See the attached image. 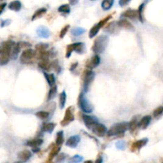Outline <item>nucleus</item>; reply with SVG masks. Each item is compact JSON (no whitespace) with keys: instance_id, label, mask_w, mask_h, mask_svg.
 I'll list each match as a JSON object with an SVG mask.
<instances>
[{"instance_id":"1","label":"nucleus","mask_w":163,"mask_h":163,"mask_svg":"<svg viewBox=\"0 0 163 163\" xmlns=\"http://www.w3.org/2000/svg\"><path fill=\"white\" fill-rule=\"evenodd\" d=\"M109 42V38L106 35H100L95 38L92 47V50L96 55L101 54L105 51Z\"/></svg>"},{"instance_id":"2","label":"nucleus","mask_w":163,"mask_h":163,"mask_svg":"<svg viewBox=\"0 0 163 163\" xmlns=\"http://www.w3.org/2000/svg\"><path fill=\"white\" fill-rule=\"evenodd\" d=\"M127 129H129V122H119L110 127V129L107 131L106 134L110 137V136L119 135V134H121V133L126 131Z\"/></svg>"},{"instance_id":"3","label":"nucleus","mask_w":163,"mask_h":163,"mask_svg":"<svg viewBox=\"0 0 163 163\" xmlns=\"http://www.w3.org/2000/svg\"><path fill=\"white\" fill-rule=\"evenodd\" d=\"M35 56H36V51L30 48H27L21 54L20 62L23 64H30L33 62Z\"/></svg>"},{"instance_id":"4","label":"nucleus","mask_w":163,"mask_h":163,"mask_svg":"<svg viewBox=\"0 0 163 163\" xmlns=\"http://www.w3.org/2000/svg\"><path fill=\"white\" fill-rule=\"evenodd\" d=\"M86 50V47L83 42H75V43H72V44L69 45L66 47V57L70 58L72 52L75 51L78 54H83Z\"/></svg>"},{"instance_id":"5","label":"nucleus","mask_w":163,"mask_h":163,"mask_svg":"<svg viewBox=\"0 0 163 163\" xmlns=\"http://www.w3.org/2000/svg\"><path fill=\"white\" fill-rule=\"evenodd\" d=\"M79 106L81 108V110H83V112L87 113V114H89L93 111L94 107L93 106L91 105L90 102H89V100L87 99L86 96H85L84 94H80V95L79 97Z\"/></svg>"},{"instance_id":"6","label":"nucleus","mask_w":163,"mask_h":163,"mask_svg":"<svg viewBox=\"0 0 163 163\" xmlns=\"http://www.w3.org/2000/svg\"><path fill=\"white\" fill-rule=\"evenodd\" d=\"M95 78V74L92 70H87L84 74L83 77V90L87 92L89 90L90 85L93 83L94 79Z\"/></svg>"},{"instance_id":"7","label":"nucleus","mask_w":163,"mask_h":163,"mask_svg":"<svg viewBox=\"0 0 163 163\" xmlns=\"http://www.w3.org/2000/svg\"><path fill=\"white\" fill-rule=\"evenodd\" d=\"M110 19H111V15H109V16L106 17L104 19L101 20L98 23H97L96 25L94 26L93 27L90 29V33H89L90 38H94V36L97 35V34L98 33L100 29H101L102 27H104V26L106 25V24L107 23V22H108Z\"/></svg>"},{"instance_id":"8","label":"nucleus","mask_w":163,"mask_h":163,"mask_svg":"<svg viewBox=\"0 0 163 163\" xmlns=\"http://www.w3.org/2000/svg\"><path fill=\"white\" fill-rule=\"evenodd\" d=\"M74 108L73 106H70V107H69V108L66 110L65 116H64L63 119H62L61 122V125L62 126H67L68 124H70L71 122L74 121Z\"/></svg>"},{"instance_id":"9","label":"nucleus","mask_w":163,"mask_h":163,"mask_svg":"<svg viewBox=\"0 0 163 163\" xmlns=\"http://www.w3.org/2000/svg\"><path fill=\"white\" fill-rule=\"evenodd\" d=\"M90 129L97 137H103V136L106 135L107 133V131H108L107 129H106V127L103 124H101V123L98 122L94 124Z\"/></svg>"},{"instance_id":"10","label":"nucleus","mask_w":163,"mask_h":163,"mask_svg":"<svg viewBox=\"0 0 163 163\" xmlns=\"http://www.w3.org/2000/svg\"><path fill=\"white\" fill-rule=\"evenodd\" d=\"M100 62H101V58H100L99 55H94L93 57L91 58L89 61H87V64H86V66H87V68L90 69V70H92V69L97 67V66L99 65Z\"/></svg>"},{"instance_id":"11","label":"nucleus","mask_w":163,"mask_h":163,"mask_svg":"<svg viewBox=\"0 0 163 163\" xmlns=\"http://www.w3.org/2000/svg\"><path fill=\"white\" fill-rule=\"evenodd\" d=\"M83 122H84L86 126H87L88 129H91L92 126L97 122V120L96 119V118H94V117L93 116H90V115H83Z\"/></svg>"},{"instance_id":"12","label":"nucleus","mask_w":163,"mask_h":163,"mask_svg":"<svg viewBox=\"0 0 163 163\" xmlns=\"http://www.w3.org/2000/svg\"><path fill=\"white\" fill-rule=\"evenodd\" d=\"M79 142H80V137L79 135H74L66 140V145L70 148H75L79 145Z\"/></svg>"},{"instance_id":"13","label":"nucleus","mask_w":163,"mask_h":163,"mask_svg":"<svg viewBox=\"0 0 163 163\" xmlns=\"http://www.w3.org/2000/svg\"><path fill=\"white\" fill-rule=\"evenodd\" d=\"M31 152L30 151L24 150V151L19 152V154H18V158L20 160L21 162H27L31 158Z\"/></svg>"},{"instance_id":"14","label":"nucleus","mask_w":163,"mask_h":163,"mask_svg":"<svg viewBox=\"0 0 163 163\" xmlns=\"http://www.w3.org/2000/svg\"><path fill=\"white\" fill-rule=\"evenodd\" d=\"M151 122V116L150 115H146V116L142 117V119H140V121L138 122V128L142 129H146L149 126Z\"/></svg>"},{"instance_id":"15","label":"nucleus","mask_w":163,"mask_h":163,"mask_svg":"<svg viewBox=\"0 0 163 163\" xmlns=\"http://www.w3.org/2000/svg\"><path fill=\"white\" fill-rule=\"evenodd\" d=\"M38 66L42 70H50L52 68L51 66V62L48 58H44L41 59L40 62H38Z\"/></svg>"},{"instance_id":"16","label":"nucleus","mask_w":163,"mask_h":163,"mask_svg":"<svg viewBox=\"0 0 163 163\" xmlns=\"http://www.w3.org/2000/svg\"><path fill=\"white\" fill-rule=\"evenodd\" d=\"M37 34L41 38H47L50 36V30L46 27H40L37 29Z\"/></svg>"},{"instance_id":"17","label":"nucleus","mask_w":163,"mask_h":163,"mask_svg":"<svg viewBox=\"0 0 163 163\" xmlns=\"http://www.w3.org/2000/svg\"><path fill=\"white\" fill-rule=\"evenodd\" d=\"M148 142V139L147 138H143V139L138 140L137 142H135L132 145V151H134V150H140L141 148H142L143 146H146Z\"/></svg>"},{"instance_id":"18","label":"nucleus","mask_w":163,"mask_h":163,"mask_svg":"<svg viewBox=\"0 0 163 163\" xmlns=\"http://www.w3.org/2000/svg\"><path fill=\"white\" fill-rule=\"evenodd\" d=\"M42 143H43V140L41 139V138H34V139L29 140L27 142V145L32 147V148L39 147Z\"/></svg>"},{"instance_id":"19","label":"nucleus","mask_w":163,"mask_h":163,"mask_svg":"<svg viewBox=\"0 0 163 163\" xmlns=\"http://www.w3.org/2000/svg\"><path fill=\"white\" fill-rule=\"evenodd\" d=\"M122 16L124 18H129V19H134L136 18H138V11H135V10L129 9V10L126 11L125 12H123Z\"/></svg>"},{"instance_id":"20","label":"nucleus","mask_w":163,"mask_h":163,"mask_svg":"<svg viewBox=\"0 0 163 163\" xmlns=\"http://www.w3.org/2000/svg\"><path fill=\"white\" fill-rule=\"evenodd\" d=\"M8 8L11 11H19L22 8V3L19 0H15L10 2V4L8 5Z\"/></svg>"},{"instance_id":"21","label":"nucleus","mask_w":163,"mask_h":163,"mask_svg":"<svg viewBox=\"0 0 163 163\" xmlns=\"http://www.w3.org/2000/svg\"><path fill=\"white\" fill-rule=\"evenodd\" d=\"M119 27H120L119 26L118 23H109L108 25L106 26V31L110 33V34H114V33H115V32L119 30Z\"/></svg>"},{"instance_id":"22","label":"nucleus","mask_w":163,"mask_h":163,"mask_svg":"<svg viewBox=\"0 0 163 163\" xmlns=\"http://www.w3.org/2000/svg\"><path fill=\"white\" fill-rule=\"evenodd\" d=\"M46 13H47V9L44 8V7H42V8H39L38 10H37V11L34 13V15H33V16H32L31 20L32 21H34V20H35V19H40V18L42 17V16H43Z\"/></svg>"},{"instance_id":"23","label":"nucleus","mask_w":163,"mask_h":163,"mask_svg":"<svg viewBox=\"0 0 163 163\" xmlns=\"http://www.w3.org/2000/svg\"><path fill=\"white\" fill-rule=\"evenodd\" d=\"M118 24L120 27L125 28L126 30H133V27L132 26V24L127 21L126 19H122L118 22Z\"/></svg>"},{"instance_id":"24","label":"nucleus","mask_w":163,"mask_h":163,"mask_svg":"<svg viewBox=\"0 0 163 163\" xmlns=\"http://www.w3.org/2000/svg\"><path fill=\"white\" fill-rule=\"evenodd\" d=\"M138 128V121L137 120V117H134L133 119H132V120L129 122V131L133 133V132L135 131L136 129Z\"/></svg>"},{"instance_id":"25","label":"nucleus","mask_w":163,"mask_h":163,"mask_svg":"<svg viewBox=\"0 0 163 163\" xmlns=\"http://www.w3.org/2000/svg\"><path fill=\"white\" fill-rule=\"evenodd\" d=\"M55 123H45L43 124L42 126V130L43 132H47V133H51V132L53 131L54 129H55Z\"/></svg>"},{"instance_id":"26","label":"nucleus","mask_w":163,"mask_h":163,"mask_svg":"<svg viewBox=\"0 0 163 163\" xmlns=\"http://www.w3.org/2000/svg\"><path fill=\"white\" fill-rule=\"evenodd\" d=\"M115 0H102V8L104 11H108L114 5Z\"/></svg>"},{"instance_id":"27","label":"nucleus","mask_w":163,"mask_h":163,"mask_svg":"<svg viewBox=\"0 0 163 163\" xmlns=\"http://www.w3.org/2000/svg\"><path fill=\"white\" fill-rule=\"evenodd\" d=\"M57 91H58V89H57V86H56V85H54V86L51 87V89H50V90H49L48 96H47V100H48V101H51V100L53 99L54 97L56 96Z\"/></svg>"},{"instance_id":"28","label":"nucleus","mask_w":163,"mask_h":163,"mask_svg":"<svg viewBox=\"0 0 163 163\" xmlns=\"http://www.w3.org/2000/svg\"><path fill=\"white\" fill-rule=\"evenodd\" d=\"M11 58V55H9V54H0V65L3 66V65L7 64Z\"/></svg>"},{"instance_id":"29","label":"nucleus","mask_w":163,"mask_h":163,"mask_svg":"<svg viewBox=\"0 0 163 163\" xmlns=\"http://www.w3.org/2000/svg\"><path fill=\"white\" fill-rule=\"evenodd\" d=\"M64 142V136L63 132L59 131L57 133L56 135V139H55V144L58 146H61Z\"/></svg>"},{"instance_id":"30","label":"nucleus","mask_w":163,"mask_h":163,"mask_svg":"<svg viewBox=\"0 0 163 163\" xmlns=\"http://www.w3.org/2000/svg\"><path fill=\"white\" fill-rule=\"evenodd\" d=\"M45 78L47 79V82L50 87H52L54 85H55V77L53 74H47V73H44Z\"/></svg>"},{"instance_id":"31","label":"nucleus","mask_w":163,"mask_h":163,"mask_svg":"<svg viewBox=\"0 0 163 163\" xmlns=\"http://www.w3.org/2000/svg\"><path fill=\"white\" fill-rule=\"evenodd\" d=\"M60 151V146H54L53 149L51 150V151L50 152V154H49V160H52L55 157H56L58 154V152Z\"/></svg>"},{"instance_id":"32","label":"nucleus","mask_w":163,"mask_h":163,"mask_svg":"<svg viewBox=\"0 0 163 163\" xmlns=\"http://www.w3.org/2000/svg\"><path fill=\"white\" fill-rule=\"evenodd\" d=\"M66 94L65 91H62L61 94H60L59 96V106L60 108L62 109L65 106V104H66Z\"/></svg>"},{"instance_id":"33","label":"nucleus","mask_w":163,"mask_h":163,"mask_svg":"<svg viewBox=\"0 0 163 163\" xmlns=\"http://www.w3.org/2000/svg\"><path fill=\"white\" fill-rule=\"evenodd\" d=\"M49 48V45L47 43H38L35 46V50L38 52H43V51H47V49Z\"/></svg>"},{"instance_id":"34","label":"nucleus","mask_w":163,"mask_h":163,"mask_svg":"<svg viewBox=\"0 0 163 163\" xmlns=\"http://www.w3.org/2000/svg\"><path fill=\"white\" fill-rule=\"evenodd\" d=\"M58 12L63 13V14H69L70 11V7L68 4L61 5L58 9Z\"/></svg>"},{"instance_id":"35","label":"nucleus","mask_w":163,"mask_h":163,"mask_svg":"<svg viewBox=\"0 0 163 163\" xmlns=\"http://www.w3.org/2000/svg\"><path fill=\"white\" fill-rule=\"evenodd\" d=\"M86 30H85L84 28L82 27H75L74 29H72L71 30V34L74 36H79L81 34H83V33H85Z\"/></svg>"},{"instance_id":"36","label":"nucleus","mask_w":163,"mask_h":163,"mask_svg":"<svg viewBox=\"0 0 163 163\" xmlns=\"http://www.w3.org/2000/svg\"><path fill=\"white\" fill-rule=\"evenodd\" d=\"M36 117H38V119H48L49 116H50V113L47 112V111H38L35 114Z\"/></svg>"},{"instance_id":"37","label":"nucleus","mask_w":163,"mask_h":163,"mask_svg":"<svg viewBox=\"0 0 163 163\" xmlns=\"http://www.w3.org/2000/svg\"><path fill=\"white\" fill-rule=\"evenodd\" d=\"M143 10H144V3L140 5L138 10V18L142 23L144 22V20H143V15H142V14H143Z\"/></svg>"},{"instance_id":"38","label":"nucleus","mask_w":163,"mask_h":163,"mask_svg":"<svg viewBox=\"0 0 163 163\" xmlns=\"http://www.w3.org/2000/svg\"><path fill=\"white\" fill-rule=\"evenodd\" d=\"M163 114V106H158V108L155 109L153 112V115L154 118H158Z\"/></svg>"},{"instance_id":"39","label":"nucleus","mask_w":163,"mask_h":163,"mask_svg":"<svg viewBox=\"0 0 163 163\" xmlns=\"http://www.w3.org/2000/svg\"><path fill=\"white\" fill-rule=\"evenodd\" d=\"M83 161V157L79 155H75L74 157L70 158V160L68 161V163H79Z\"/></svg>"},{"instance_id":"40","label":"nucleus","mask_w":163,"mask_h":163,"mask_svg":"<svg viewBox=\"0 0 163 163\" xmlns=\"http://www.w3.org/2000/svg\"><path fill=\"white\" fill-rule=\"evenodd\" d=\"M69 28H70V26L66 25V26H65L62 29L61 32H60V34H59L60 38H64V36L66 35V34L67 33L68 30H69Z\"/></svg>"},{"instance_id":"41","label":"nucleus","mask_w":163,"mask_h":163,"mask_svg":"<svg viewBox=\"0 0 163 163\" xmlns=\"http://www.w3.org/2000/svg\"><path fill=\"white\" fill-rule=\"evenodd\" d=\"M66 158V154H61L59 155H57V158H56V162L57 163H62L63 162L65 158Z\"/></svg>"},{"instance_id":"42","label":"nucleus","mask_w":163,"mask_h":163,"mask_svg":"<svg viewBox=\"0 0 163 163\" xmlns=\"http://www.w3.org/2000/svg\"><path fill=\"white\" fill-rule=\"evenodd\" d=\"M18 45H19V48H25V47H30V43H28V42H18Z\"/></svg>"},{"instance_id":"43","label":"nucleus","mask_w":163,"mask_h":163,"mask_svg":"<svg viewBox=\"0 0 163 163\" xmlns=\"http://www.w3.org/2000/svg\"><path fill=\"white\" fill-rule=\"evenodd\" d=\"M131 0H119V4L120 6H125L129 3Z\"/></svg>"},{"instance_id":"44","label":"nucleus","mask_w":163,"mask_h":163,"mask_svg":"<svg viewBox=\"0 0 163 163\" xmlns=\"http://www.w3.org/2000/svg\"><path fill=\"white\" fill-rule=\"evenodd\" d=\"M124 145H125V142H122V141H120V142L117 143V147L120 149V150H124V148H125Z\"/></svg>"},{"instance_id":"45","label":"nucleus","mask_w":163,"mask_h":163,"mask_svg":"<svg viewBox=\"0 0 163 163\" xmlns=\"http://www.w3.org/2000/svg\"><path fill=\"white\" fill-rule=\"evenodd\" d=\"M6 6V2H3V3H2V4H0V15L2 14V12L3 11V10L5 9Z\"/></svg>"},{"instance_id":"46","label":"nucleus","mask_w":163,"mask_h":163,"mask_svg":"<svg viewBox=\"0 0 163 163\" xmlns=\"http://www.w3.org/2000/svg\"><path fill=\"white\" fill-rule=\"evenodd\" d=\"M79 0H69V2H70V5H75L78 3Z\"/></svg>"},{"instance_id":"47","label":"nucleus","mask_w":163,"mask_h":163,"mask_svg":"<svg viewBox=\"0 0 163 163\" xmlns=\"http://www.w3.org/2000/svg\"><path fill=\"white\" fill-rule=\"evenodd\" d=\"M94 163H102V157H98L97 159H96V161H94Z\"/></svg>"},{"instance_id":"48","label":"nucleus","mask_w":163,"mask_h":163,"mask_svg":"<svg viewBox=\"0 0 163 163\" xmlns=\"http://www.w3.org/2000/svg\"><path fill=\"white\" fill-rule=\"evenodd\" d=\"M84 163H94V162L92 161H90V160H89V161H86Z\"/></svg>"},{"instance_id":"49","label":"nucleus","mask_w":163,"mask_h":163,"mask_svg":"<svg viewBox=\"0 0 163 163\" xmlns=\"http://www.w3.org/2000/svg\"><path fill=\"white\" fill-rule=\"evenodd\" d=\"M5 0H0V2H4Z\"/></svg>"},{"instance_id":"50","label":"nucleus","mask_w":163,"mask_h":163,"mask_svg":"<svg viewBox=\"0 0 163 163\" xmlns=\"http://www.w3.org/2000/svg\"><path fill=\"white\" fill-rule=\"evenodd\" d=\"M15 163H23V162H21V161H16V162Z\"/></svg>"},{"instance_id":"51","label":"nucleus","mask_w":163,"mask_h":163,"mask_svg":"<svg viewBox=\"0 0 163 163\" xmlns=\"http://www.w3.org/2000/svg\"><path fill=\"white\" fill-rule=\"evenodd\" d=\"M92 1H93V0H92Z\"/></svg>"},{"instance_id":"52","label":"nucleus","mask_w":163,"mask_h":163,"mask_svg":"<svg viewBox=\"0 0 163 163\" xmlns=\"http://www.w3.org/2000/svg\"><path fill=\"white\" fill-rule=\"evenodd\" d=\"M162 163H163V162H162Z\"/></svg>"}]
</instances>
